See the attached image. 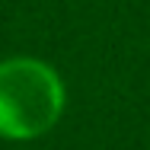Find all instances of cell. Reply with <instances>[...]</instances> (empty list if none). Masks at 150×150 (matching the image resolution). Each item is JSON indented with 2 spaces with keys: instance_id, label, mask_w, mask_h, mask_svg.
Wrapping results in <instances>:
<instances>
[{
  "instance_id": "1",
  "label": "cell",
  "mask_w": 150,
  "mask_h": 150,
  "mask_svg": "<svg viewBox=\"0 0 150 150\" xmlns=\"http://www.w3.org/2000/svg\"><path fill=\"white\" fill-rule=\"evenodd\" d=\"M64 83L58 70L35 58L0 61V137L32 141L58 125Z\"/></svg>"
}]
</instances>
